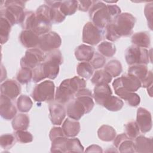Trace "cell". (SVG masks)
<instances>
[{"label":"cell","instance_id":"6da1fadb","mask_svg":"<svg viewBox=\"0 0 153 153\" xmlns=\"http://www.w3.org/2000/svg\"><path fill=\"white\" fill-rule=\"evenodd\" d=\"M121 13L120 8L117 5H107L101 1H94L88 11L91 23L101 29L109 23H114Z\"/></svg>","mask_w":153,"mask_h":153},{"label":"cell","instance_id":"7a4b0ae2","mask_svg":"<svg viewBox=\"0 0 153 153\" xmlns=\"http://www.w3.org/2000/svg\"><path fill=\"white\" fill-rule=\"evenodd\" d=\"M75 97L68 103L66 111L69 118L78 121L84 114L91 111L94 103L91 91L85 88L79 90Z\"/></svg>","mask_w":153,"mask_h":153},{"label":"cell","instance_id":"3957f363","mask_svg":"<svg viewBox=\"0 0 153 153\" xmlns=\"http://www.w3.org/2000/svg\"><path fill=\"white\" fill-rule=\"evenodd\" d=\"M86 84L84 79L76 76L64 79L56 89V102L62 105L68 103L75 98V94L79 90L85 88Z\"/></svg>","mask_w":153,"mask_h":153},{"label":"cell","instance_id":"277c9868","mask_svg":"<svg viewBox=\"0 0 153 153\" xmlns=\"http://www.w3.org/2000/svg\"><path fill=\"white\" fill-rule=\"evenodd\" d=\"M4 5L1 4V17L5 18L11 25L22 23L25 12L26 1H5Z\"/></svg>","mask_w":153,"mask_h":153},{"label":"cell","instance_id":"5b68a950","mask_svg":"<svg viewBox=\"0 0 153 153\" xmlns=\"http://www.w3.org/2000/svg\"><path fill=\"white\" fill-rule=\"evenodd\" d=\"M63 63V57L59 49L48 52L43 62L42 68L45 78L54 79L59 73V66Z\"/></svg>","mask_w":153,"mask_h":153},{"label":"cell","instance_id":"8992f818","mask_svg":"<svg viewBox=\"0 0 153 153\" xmlns=\"http://www.w3.org/2000/svg\"><path fill=\"white\" fill-rule=\"evenodd\" d=\"M115 93L120 97L128 92H135L141 87L140 81L128 74L116 78L112 82Z\"/></svg>","mask_w":153,"mask_h":153},{"label":"cell","instance_id":"52a82bcc","mask_svg":"<svg viewBox=\"0 0 153 153\" xmlns=\"http://www.w3.org/2000/svg\"><path fill=\"white\" fill-rule=\"evenodd\" d=\"M54 82L50 80H45L36 85L34 87L31 96L36 102H50L54 99Z\"/></svg>","mask_w":153,"mask_h":153},{"label":"cell","instance_id":"ba28073f","mask_svg":"<svg viewBox=\"0 0 153 153\" xmlns=\"http://www.w3.org/2000/svg\"><path fill=\"white\" fill-rule=\"evenodd\" d=\"M125 59L128 65H146L151 58L149 52L146 48H140L134 45L128 47L125 52Z\"/></svg>","mask_w":153,"mask_h":153},{"label":"cell","instance_id":"9c48e42d","mask_svg":"<svg viewBox=\"0 0 153 153\" xmlns=\"http://www.w3.org/2000/svg\"><path fill=\"white\" fill-rule=\"evenodd\" d=\"M136 20V18L128 13H123L118 16L114 23L120 37H126L131 35Z\"/></svg>","mask_w":153,"mask_h":153},{"label":"cell","instance_id":"30bf717a","mask_svg":"<svg viewBox=\"0 0 153 153\" xmlns=\"http://www.w3.org/2000/svg\"><path fill=\"white\" fill-rule=\"evenodd\" d=\"M45 53L39 48H29L20 60L22 68L34 69L36 66L42 63L45 59Z\"/></svg>","mask_w":153,"mask_h":153},{"label":"cell","instance_id":"8fae6325","mask_svg":"<svg viewBox=\"0 0 153 153\" xmlns=\"http://www.w3.org/2000/svg\"><path fill=\"white\" fill-rule=\"evenodd\" d=\"M102 39V31L91 22H87L83 27L82 41L91 45L98 44Z\"/></svg>","mask_w":153,"mask_h":153},{"label":"cell","instance_id":"7c38bea8","mask_svg":"<svg viewBox=\"0 0 153 153\" xmlns=\"http://www.w3.org/2000/svg\"><path fill=\"white\" fill-rule=\"evenodd\" d=\"M62 44L60 35L55 32H49L39 36L38 47L43 52H50L58 49Z\"/></svg>","mask_w":153,"mask_h":153},{"label":"cell","instance_id":"4fadbf2b","mask_svg":"<svg viewBox=\"0 0 153 153\" xmlns=\"http://www.w3.org/2000/svg\"><path fill=\"white\" fill-rule=\"evenodd\" d=\"M136 123L142 133L149 131L152 128V117L149 111L146 109L140 107L137 109Z\"/></svg>","mask_w":153,"mask_h":153},{"label":"cell","instance_id":"5bb4252c","mask_svg":"<svg viewBox=\"0 0 153 153\" xmlns=\"http://www.w3.org/2000/svg\"><path fill=\"white\" fill-rule=\"evenodd\" d=\"M21 93V87L18 81L7 79L1 85V94L4 95L11 100H14Z\"/></svg>","mask_w":153,"mask_h":153},{"label":"cell","instance_id":"9a60e30c","mask_svg":"<svg viewBox=\"0 0 153 153\" xmlns=\"http://www.w3.org/2000/svg\"><path fill=\"white\" fill-rule=\"evenodd\" d=\"M49 117L54 125L60 126L63 121L66 111L64 106L59 103H51L49 105Z\"/></svg>","mask_w":153,"mask_h":153},{"label":"cell","instance_id":"2e32d148","mask_svg":"<svg viewBox=\"0 0 153 153\" xmlns=\"http://www.w3.org/2000/svg\"><path fill=\"white\" fill-rule=\"evenodd\" d=\"M114 145L121 153L134 152V144L132 139H130L126 133L118 134L114 139Z\"/></svg>","mask_w":153,"mask_h":153},{"label":"cell","instance_id":"e0dca14e","mask_svg":"<svg viewBox=\"0 0 153 153\" xmlns=\"http://www.w3.org/2000/svg\"><path fill=\"white\" fill-rule=\"evenodd\" d=\"M0 114L1 116L7 120L13 119L17 114L16 108L11 99L2 94H1Z\"/></svg>","mask_w":153,"mask_h":153},{"label":"cell","instance_id":"ac0fdd59","mask_svg":"<svg viewBox=\"0 0 153 153\" xmlns=\"http://www.w3.org/2000/svg\"><path fill=\"white\" fill-rule=\"evenodd\" d=\"M112 94V92L108 84H102L95 85L93 96L98 105L103 106L104 103Z\"/></svg>","mask_w":153,"mask_h":153},{"label":"cell","instance_id":"d6986e66","mask_svg":"<svg viewBox=\"0 0 153 153\" xmlns=\"http://www.w3.org/2000/svg\"><path fill=\"white\" fill-rule=\"evenodd\" d=\"M19 40L25 47L33 48L38 46L39 36L32 30H23L19 35Z\"/></svg>","mask_w":153,"mask_h":153},{"label":"cell","instance_id":"ffe728a7","mask_svg":"<svg viewBox=\"0 0 153 153\" xmlns=\"http://www.w3.org/2000/svg\"><path fill=\"white\" fill-rule=\"evenodd\" d=\"M94 53V48L91 45L81 44L75 48L74 54L78 61L88 62L91 60Z\"/></svg>","mask_w":153,"mask_h":153},{"label":"cell","instance_id":"44dd1931","mask_svg":"<svg viewBox=\"0 0 153 153\" xmlns=\"http://www.w3.org/2000/svg\"><path fill=\"white\" fill-rule=\"evenodd\" d=\"M134 149L139 153L152 152V139L143 136H137L135 138Z\"/></svg>","mask_w":153,"mask_h":153},{"label":"cell","instance_id":"7402d4cb","mask_svg":"<svg viewBox=\"0 0 153 153\" xmlns=\"http://www.w3.org/2000/svg\"><path fill=\"white\" fill-rule=\"evenodd\" d=\"M62 128L67 137H74L80 131V123L77 120L67 118L64 121Z\"/></svg>","mask_w":153,"mask_h":153},{"label":"cell","instance_id":"603a6c76","mask_svg":"<svg viewBox=\"0 0 153 153\" xmlns=\"http://www.w3.org/2000/svg\"><path fill=\"white\" fill-rule=\"evenodd\" d=\"M51 23L45 19L38 17L35 15V19L33 23L31 30L38 35H42L50 32L51 29Z\"/></svg>","mask_w":153,"mask_h":153},{"label":"cell","instance_id":"cb8c5ba5","mask_svg":"<svg viewBox=\"0 0 153 153\" xmlns=\"http://www.w3.org/2000/svg\"><path fill=\"white\" fill-rule=\"evenodd\" d=\"M131 41L133 45L140 48H148L151 45V37L148 32H139L134 33Z\"/></svg>","mask_w":153,"mask_h":153},{"label":"cell","instance_id":"d4e9b609","mask_svg":"<svg viewBox=\"0 0 153 153\" xmlns=\"http://www.w3.org/2000/svg\"><path fill=\"white\" fill-rule=\"evenodd\" d=\"M11 124L15 131L26 130L29 126V117L27 114H19L13 119Z\"/></svg>","mask_w":153,"mask_h":153},{"label":"cell","instance_id":"484cf974","mask_svg":"<svg viewBox=\"0 0 153 153\" xmlns=\"http://www.w3.org/2000/svg\"><path fill=\"white\" fill-rule=\"evenodd\" d=\"M98 137L102 141L110 142L116 136L115 129L108 125H102L97 130Z\"/></svg>","mask_w":153,"mask_h":153},{"label":"cell","instance_id":"4316f807","mask_svg":"<svg viewBox=\"0 0 153 153\" xmlns=\"http://www.w3.org/2000/svg\"><path fill=\"white\" fill-rule=\"evenodd\" d=\"M112 79V77L104 69L96 71L91 79V81L94 85L102 84H109Z\"/></svg>","mask_w":153,"mask_h":153},{"label":"cell","instance_id":"83f0119b","mask_svg":"<svg viewBox=\"0 0 153 153\" xmlns=\"http://www.w3.org/2000/svg\"><path fill=\"white\" fill-rule=\"evenodd\" d=\"M148 72V68L145 65H131L128 69V74L137 78L140 82L147 76Z\"/></svg>","mask_w":153,"mask_h":153},{"label":"cell","instance_id":"f1b7e54d","mask_svg":"<svg viewBox=\"0 0 153 153\" xmlns=\"http://www.w3.org/2000/svg\"><path fill=\"white\" fill-rule=\"evenodd\" d=\"M78 8V1L75 0L63 1L60 6V11L65 16H71L75 13Z\"/></svg>","mask_w":153,"mask_h":153},{"label":"cell","instance_id":"f546056e","mask_svg":"<svg viewBox=\"0 0 153 153\" xmlns=\"http://www.w3.org/2000/svg\"><path fill=\"white\" fill-rule=\"evenodd\" d=\"M12 26L9 22L4 17H1L0 18V38L1 44L6 43L10 36Z\"/></svg>","mask_w":153,"mask_h":153},{"label":"cell","instance_id":"4dcf8cb0","mask_svg":"<svg viewBox=\"0 0 153 153\" xmlns=\"http://www.w3.org/2000/svg\"><path fill=\"white\" fill-rule=\"evenodd\" d=\"M94 68L88 62H82L78 64L76 72L82 78L88 79L93 74Z\"/></svg>","mask_w":153,"mask_h":153},{"label":"cell","instance_id":"1f68e13d","mask_svg":"<svg viewBox=\"0 0 153 153\" xmlns=\"http://www.w3.org/2000/svg\"><path fill=\"white\" fill-rule=\"evenodd\" d=\"M123 105L124 102L120 98L112 95L104 103L103 106L108 111L116 112L121 110Z\"/></svg>","mask_w":153,"mask_h":153},{"label":"cell","instance_id":"d6a6232c","mask_svg":"<svg viewBox=\"0 0 153 153\" xmlns=\"http://www.w3.org/2000/svg\"><path fill=\"white\" fill-rule=\"evenodd\" d=\"M105 70L112 77H117L120 75L123 71L122 65L117 60H111L109 61L104 67Z\"/></svg>","mask_w":153,"mask_h":153},{"label":"cell","instance_id":"836d02e7","mask_svg":"<svg viewBox=\"0 0 153 153\" xmlns=\"http://www.w3.org/2000/svg\"><path fill=\"white\" fill-rule=\"evenodd\" d=\"M97 50L100 54L106 57H112L116 52V47L115 45L108 41H103L101 42L98 45Z\"/></svg>","mask_w":153,"mask_h":153},{"label":"cell","instance_id":"e575fe53","mask_svg":"<svg viewBox=\"0 0 153 153\" xmlns=\"http://www.w3.org/2000/svg\"><path fill=\"white\" fill-rule=\"evenodd\" d=\"M16 105L17 108L20 112L25 113L30 110L33 105V102L29 96L22 94L18 97Z\"/></svg>","mask_w":153,"mask_h":153},{"label":"cell","instance_id":"d590c367","mask_svg":"<svg viewBox=\"0 0 153 153\" xmlns=\"http://www.w3.org/2000/svg\"><path fill=\"white\" fill-rule=\"evenodd\" d=\"M84 147L78 138H68L66 143L65 152H82Z\"/></svg>","mask_w":153,"mask_h":153},{"label":"cell","instance_id":"8d00e7d4","mask_svg":"<svg viewBox=\"0 0 153 153\" xmlns=\"http://www.w3.org/2000/svg\"><path fill=\"white\" fill-rule=\"evenodd\" d=\"M68 137L62 136L56 138L51 141V152H65L66 143Z\"/></svg>","mask_w":153,"mask_h":153},{"label":"cell","instance_id":"74e56055","mask_svg":"<svg viewBox=\"0 0 153 153\" xmlns=\"http://www.w3.org/2000/svg\"><path fill=\"white\" fill-rule=\"evenodd\" d=\"M17 81L22 84H27L32 79V71L30 69L22 68L17 72L16 75Z\"/></svg>","mask_w":153,"mask_h":153},{"label":"cell","instance_id":"f35d334b","mask_svg":"<svg viewBox=\"0 0 153 153\" xmlns=\"http://www.w3.org/2000/svg\"><path fill=\"white\" fill-rule=\"evenodd\" d=\"M126 134L131 139H135L139 136L140 130L136 121H129L124 126Z\"/></svg>","mask_w":153,"mask_h":153},{"label":"cell","instance_id":"ab89813d","mask_svg":"<svg viewBox=\"0 0 153 153\" xmlns=\"http://www.w3.org/2000/svg\"><path fill=\"white\" fill-rule=\"evenodd\" d=\"M35 19V13H33L32 11H25L22 22L21 23L22 28L24 30H31Z\"/></svg>","mask_w":153,"mask_h":153},{"label":"cell","instance_id":"60d3db41","mask_svg":"<svg viewBox=\"0 0 153 153\" xmlns=\"http://www.w3.org/2000/svg\"><path fill=\"white\" fill-rule=\"evenodd\" d=\"M65 18L66 16L60 10V7H50V20L51 23H60L64 21Z\"/></svg>","mask_w":153,"mask_h":153},{"label":"cell","instance_id":"b9f144b4","mask_svg":"<svg viewBox=\"0 0 153 153\" xmlns=\"http://www.w3.org/2000/svg\"><path fill=\"white\" fill-rule=\"evenodd\" d=\"M121 99L124 100L128 105L136 107L140 104V98L139 95L134 92H128L120 97Z\"/></svg>","mask_w":153,"mask_h":153},{"label":"cell","instance_id":"7bdbcfd3","mask_svg":"<svg viewBox=\"0 0 153 153\" xmlns=\"http://www.w3.org/2000/svg\"><path fill=\"white\" fill-rule=\"evenodd\" d=\"M105 37L109 41H115L120 38L114 23H110L105 27Z\"/></svg>","mask_w":153,"mask_h":153},{"label":"cell","instance_id":"ee69618b","mask_svg":"<svg viewBox=\"0 0 153 153\" xmlns=\"http://www.w3.org/2000/svg\"><path fill=\"white\" fill-rule=\"evenodd\" d=\"M16 140L22 143H27L32 142V134L26 130H16L14 133Z\"/></svg>","mask_w":153,"mask_h":153},{"label":"cell","instance_id":"f6af8a7d","mask_svg":"<svg viewBox=\"0 0 153 153\" xmlns=\"http://www.w3.org/2000/svg\"><path fill=\"white\" fill-rule=\"evenodd\" d=\"M16 137L11 134H4L0 137L1 146L5 149H10L15 144Z\"/></svg>","mask_w":153,"mask_h":153},{"label":"cell","instance_id":"bcb514c9","mask_svg":"<svg viewBox=\"0 0 153 153\" xmlns=\"http://www.w3.org/2000/svg\"><path fill=\"white\" fill-rule=\"evenodd\" d=\"M90 63L94 69H97L102 68L106 62L105 57L99 53H94L93 57L90 61Z\"/></svg>","mask_w":153,"mask_h":153},{"label":"cell","instance_id":"7dc6e473","mask_svg":"<svg viewBox=\"0 0 153 153\" xmlns=\"http://www.w3.org/2000/svg\"><path fill=\"white\" fill-rule=\"evenodd\" d=\"M45 78L42 63L32 69V81L34 82H38Z\"/></svg>","mask_w":153,"mask_h":153},{"label":"cell","instance_id":"c3c4849f","mask_svg":"<svg viewBox=\"0 0 153 153\" xmlns=\"http://www.w3.org/2000/svg\"><path fill=\"white\" fill-rule=\"evenodd\" d=\"M145 16L148 21V25L151 30H152V2L146 4L144 9Z\"/></svg>","mask_w":153,"mask_h":153},{"label":"cell","instance_id":"681fc988","mask_svg":"<svg viewBox=\"0 0 153 153\" xmlns=\"http://www.w3.org/2000/svg\"><path fill=\"white\" fill-rule=\"evenodd\" d=\"M62 136H66L65 135V133L63 132L62 128L59 127H53L49 133V137L51 141H52L53 139L56 138L62 137Z\"/></svg>","mask_w":153,"mask_h":153},{"label":"cell","instance_id":"f907efd6","mask_svg":"<svg viewBox=\"0 0 153 153\" xmlns=\"http://www.w3.org/2000/svg\"><path fill=\"white\" fill-rule=\"evenodd\" d=\"M78 1V9L79 10L86 12L89 11L91 5H93L94 1Z\"/></svg>","mask_w":153,"mask_h":153},{"label":"cell","instance_id":"816d5d0a","mask_svg":"<svg viewBox=\"0 0 153 153\" xmlns=\"http://www.w3.org/2000/svg\"><path fill=\"white\" fill-rule=\"evenodd\" d=\"M152 72L151 71H149L147 76L145 78V79L141 82V87L144 88H148L151 85H152Z\"/></svg>","mask_w":153,"mask_h":153},{"label":"cell","instance_id":"f5cc1de1","mask_svg":"<svg viewBox=\"0 0 153 153\" xmlns=\"http://www.w3.org/2000/svg\"><path fill=\"white\" fill-rule=\"evenodd\" d=\"M85 152H102L103 151L102 149V148L97 145H91L87 147V149L85 150Z\"/></svg>","mask_w":153,"mask_h":153},{"label":"cell","instance_id":"db71d44e","mask_svg":"<svg viewBox=\"0 0 153 153\" xmlns=\"http://www.w3.org/2000/svg\"><path fill=\"white\" fill-rule=\"evenodd\" d=\"M152 85H151L149 86V87L146 88H147V90H148V93L149 95L151 97H152Z\"/></svg>","mask_w":153,"mask_h":153}]
</instances>
